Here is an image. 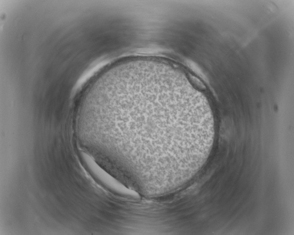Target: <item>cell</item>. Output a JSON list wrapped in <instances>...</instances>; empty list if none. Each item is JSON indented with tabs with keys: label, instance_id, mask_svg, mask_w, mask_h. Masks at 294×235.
<instances>
[{
	"label": "cell",
	"instance_id": "1",
	"mask_svg": "<svg viewBox=\"0 0 294 235\" xmlns=\"http://www.w3.org/2000/svg\"><path fill=\"white\" fill-rule=\"evenodd\" d=\"M189 76L190 79L192 81L193 83L196 85L197 88H199L200 90H205L206 87L204 84L198 78H196V77L190 74H189Z\"/></svg>",
	"mask_w": 294,
	"mask_h": 235
}]
</instances>
